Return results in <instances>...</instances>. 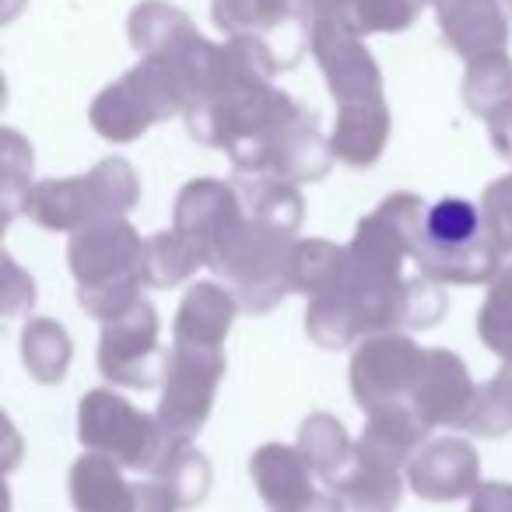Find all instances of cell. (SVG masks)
Instances as JSON below:
<instances>
[{"label": "cell", "instance_id": "obj_6", "mask_svg": "<svg viewBox=\"0 0 512 512\" xmlns=\"http://www.w3.org/2000/svg\"><path fill=\"white\" fill-rule=\"evenodd\" d=\"M295 239L264 221L246 218L228 242L211 256V271L232 285L235 299L249 313H267L292 292Z\"/></svg>", "mask_w": 512, "mask_h": 512}, {"label": "cell", "instance_id": "obj_1", "mask_svg": "<svg viewBox=\"0 0 512 512\" xmlns=\"http://www.w3.org/2000/svg\"><path fill=\"white\" fill-rule=\"evenodd\" d=\"M411 260L439 285H491L505 256L484 228L481 207L446 197L428 207L414 193H393Z\"/></svg>", "mask_w": 512, "mask_h": 512}, {"label": "cell", "instance_id": "obj_24", "mask_svg": "<svg viewBox=\"0 0 512 512\" xmlns=\"http://www.w3.org/2000/svg\"><path fill=\"white\" fill-rule=\"evenodd\" d=\"M348 271V246L327 239H299L292 249V292L316 299L341 285Z\"/></svg>", "mask_w": 512, "mask_h": 512}, {"label": "cell", "instance_id": "obj_42", "mask_svg": "<svg viewBox=\"0 0 512 512\" xmlns=\"http://www.w3.org/2000/svg\"><path fill=\"white\" fill-rule=\"evenodd\" d=\"M505 4H509V8H512V0H505Z\"/></svg>", "mask_w": 512, "mask_h": 512}, {"label": "cell", "instance_id": "obj_18", "mask_svg": "<svg viewBox=\"0 0 512 512\" xmlns=\"http://www.w3.org/2000/svg\"><path fill=\"white\" fill-rule=\"evenodd\" d=\"M386 141H390V109H386L383 95L337 106V123L330 134L337 162L351 165V169L376 165L386 151Z\"/></svg>", "mask_w": 512, "mask_h": 512}, {"label": "cell", "instance_id": "obj_41", "mask_svg": "<svg viewBox=\"0 0 512 512\" xmlns=\"http://www.w3.org/2000/svg\"><path fill=\"white\" fill-rule=\"evenodd\" d=\"M418 4H421V8H428V4H432V8H435V4H439V0H418Z\"/></svg>", "mask_w": 512, "mask_h": 512}, {"label": "cell", "instance_id": "obj_12", "mask_svg": "<svg viewBox=\"0 0 512 512\" xmlns=\"http://www.w3.org/2000/svg\"><path fill=\"white\" fill-rule=\"evenodd\" d=\"M246 221L239 204V193L225 183V179H190L179 190L176 211H172V228L190 242L200 253L204 267L211 264V256L228 242V235Z\"/></svg>", "mask_w": 512, "mask_h": 512}, {"label": "cell", "instance_id": "obj_30", "mask_svg": "<svg viewBox=\"0 0 512 512\" xmlns=\"http://www.w3.org/2000/svg\"><path fill=\"white\" fill-rule=\"evenodd\" d=\"M477 337L502 362H512V264L498 271L477 309Z\"/></svg>", "mask_w": 512, "mask_h": 512}, {"label": "cell", "instance_id": "obj_31", "mask_svg": "<svg viewBox=\"0 0 512 512\" xmlns=\"http://www.w3.org/2000/svg\"><path fill=\"white\" fill-rule=\"evenodd\" d=\"M155 481H162L172 491V498L179 502V509L204 502L207 488H211V463L204 460V453L190 446V439H183L169 453V460L162 463V470L155 474Z\"/></svg>", "mask_w": 512, "mask_h": 512}, {"label": "cell", "instance_id": "obj_29", "mask_svg": "<svg viewBox=\"0 0 512 512\" xmlns=\"http://www.w3.org/2000/svg\"><path fill=\"white\" fill-rule=\"evenodd\" d=\"M197 267H204V260L176 228L155 232L144 242V285L148 288H172L190 278Z\"/></svg>", "mask_w": 512, "mask_h": 512}, {"label": "cell", "instance_id": "obj_25", "mask_svg": "<svg viewBox=\"0 0 512 512\" xmlns=\"http://www.w3.org/2000/svg\"><path fill=\"white\" fill-rule=\"evenodd\" d=\"M71 337L50 316L29 320L22 330V362L36 383H60L71 369Z\"/></svg>", "mask_w": 512, "mask_h": 512}, {"label": "cell", "instance_id": "obj_40", "mask_svg": "<svg viewBox=\"0 0 512 512\" xmlns=\"http://www.w3.org/2000/svg\"><path fill=\"white\" fill-rule=\"evenodd\" d=\"M306 8L313 22H320V18H341V22H348L351 0H306Z\"/></svg>", "mask_w": 512, "mask_h": 512}, {"label": "cell", "instance_id": "obj_13", "mask_svg": "<svg viewBox=\"0 0 512 512\" xmlns=\"http://www.w3.org/2000/svg\"><path fill=\"white\" fill-rule=\"evenodd\" d=\"M474 400L477 386L463 358L453 355L449 348H425L418 383H414L411 400H407L414 414L428 428H467Z\"/></svg>", "mask_w": 512, "mask_h": 512}, {"label": "cell", "instance_id": "obj_33", "mask_svg": "<svg viewBox=\"0 0 512 512\" xmlns=\"http://www.w3.org/2000/svg\"><path fill=\"white\" fill-rule=\"evenodd\" d=\"M418 0H351L348 25L362 36L376 32H404L418 22Z\"/></svg>", "mask_w": 512, "mask_h": 512}, {"label": "cell", "instance_id": "obj_27", "mask_svg": "<svg viewBox=\"0 0 512 512\" xmlns=\"http://www.w3.org/2000/svg\"><path fill=\"white\" fill-rule=\"evenodd\" d=\"M246 197H249V218L264 221V225L278 228L285 235H295L302 228V193L295 183H285L278 176H253L246 179Z\"/></svg>", "mask_w": 512, "mask_h": 512}, {"label": "cell", "instance_id": "obj_15", "mask_svg": "<svg viewBox=\"0 0 512 512\" xmlns=\"http://www.w3.org/2000/svg\"><path fill=\"white\" fill-rule=\"evenodd\" d=\"M313 474L306 453L299 446L267 442L249 456V477L271 512H309L320 491L313 488Z\"/></svg>", "mask_w": 512, "mask_h": 512}, {"label": "cell", "instance_id": "obj_39", "mask_svg": "<svg viewBox=\"0 0 512 512\" xmlns=\"http://www.w3.org/2000/svg\"><path fill=\"white\" fill-rule=\"evenodd\" d=\"M484 120H488V134H491V144H495V151L512 162V99L502 102L498 109H491Z\"/></svg>", "mask_w": 512, "mask_h": 512}, {"label": "cell", "instance_id": "obj_8", "mask_svg": "<svg viewBox=\"0 0 512 512\" xmlns=\"http://www.w3.org/2000/svg\"><path fill=\"white\" fill-rule=\"evenodd\" d=\"M162 323L148 299H137L127 313L102 323L99 369L109 383L130 390H151L165 379L169 351L158 344Z\"/></svg>", "mask_w": 512, "mask_h": 512}, {"label": "cell", "instance_id": "obj_20", "mask_svg": "<svg viewBox=\"0 0 512 512\" xmlns=\"http://www.w3.org/2000/svg\"><path fill=\"white\" fill-rule=\"evenodd\" d=\"M67 484L78 512H137V484H130L120 463L102 453L74 460Z\"/></svg>", "mask_w": 512, "mask_h": 512}, {"label": "cell", "instance_id": "obj_34", "mask_svg": "<svg viewBox=\"0 0 512 512\" xmlns=\"http://www.w3.org/2000/svg\"><path fill=\"white\" fill-rule=\"evenodd\" d=\"M32 193V144L18 130H4V218L25 211Z\"/></svg>", "mask_w": 512, "mask_h": 512}, {"label": "cell", "instance_id": "obj_26", "mask_svg": "<svg viewBox=\"0 0 512 512\" xmlns=\"http://www.w3.org/2000/svg\"><path fill=\"white\" fill-rule=\"evenodd\" d=\"M130 46H134L141 57H158V53L172 50L183 36L193 32V22L179 8L165 4V0H144L130 11Z\"/></svg>", "mask_w": 512, "mask_h": 512}, {"label": "cell", "instance_id": "obj_3", "mask_svg": "<svg viewBox=\"0 0 512 512\" xmlns=\"http://www.w3.org/2000/svg\"><path fill=\"white\" fill-rule=\"evenodd\" d=\"M141 200V183L127 158H106L88 176L43 179L32 186L25 214L50 232H78L102 218H123Z\"/></svg>", "mask_w": 512, "mask_h": 512}, {"label": "cell", "instance_id": "obj_22", "mask_svg": "<svg viewBox=\"0 0 512 512\" xmlns=\"http://www.w3.org/2000/svg\"><path fill=\"white\" fill-rule=\"evenodd\" d=\"M330 491L341 502V512H397L404 481H400V470L351 460V467L330 484Z\"/></svg>", "mask_w": 512, "mask_h": 512}, {"label": "cell", "instance_id": "obj_23", "mask_svg": "<svg viewBox=\"0 0 512 512\" xmlns=\"http://www.w3.org/2000/svg\"><path fill=\"white\" fill-rule=\"evenodd\" d=\"M299 449L306 453L309 467L334 484L344 470L355 460V442L348 439V428L334 418V414H309L299 428Z\"/></svg>", "mask_w": 512, "mask_h": 512}, {"label": "cell", "instance_id": "obj_36", "mask_svg": "<svg viewBox=\"0 0 512 512\" xmlns=\"http://www.w3.org/2000/svg\"><path fill=\"white\" fill-rule=\"evenodd\" d=\"M481 218L488 228L491 242L498 246V253L509 256L512 253V172L484 190L481 197Z\"/></svg>", "mask_w": 512, "mask_h": 512}, {"label": "cell", "instance_id": "obj_19", "mask_svg": "<svg viewBox=\"0 0 512 512\" xmlns=\"http://www.w3.org/2000/svg\"><path fill=\"white\" fill-rule=\"evenodd\" d=\"M239 299L228 288L214 281H197L183 295L172 323V344H204V348H221L232 330V320L239 313Z\"/></svg>", "mask_w": 512, "mask_h": 512}, {"label": "cell", "instance_id": "obj_10", "mask_svg": "<svg viewBox=\"0 0 512 512\" xmlns=\"http://www.w3.org/2000/svg\"><path fill=\"white\" fill-rule=\"evenodd\" d=\"M211 18L228 39L249 36L271 46L281 71L299 64L313 36L306 0H214Z\"/></svg>", "mask_w": 512, "mask_h": 512}, {"label": "cell", "instance_id": "obj_7", "mask_svg": "<svg viewBox=\"0 0 512 512\" xmlns=\"http://www.w3.org/2000/svg\"><path fill=\"white\" fill-rule=\"evenodd\" d=\"M225 376V351L204 344H172L155 418L176 439H193L204 428Z\"/></svg>", "mask_w": 512, "mask_h": 512}, {"label": "cell", "instance_id": "obj_16", "mask_svg": "<svg viewBox=\"0 0 512 512\" xmlns=\"http://www.w3.org/2000/svg\"><path fill=\"white\" fill-rule=\"evenodd\" d=\"M435 15L446 46L463 60H477L509 46V18L502 0H439Z\"/></svg>", "mask_w": 512, "mask_h": 512}, {"label": "cell", "instance_id": "obj_11", "mask_svg": "<svg viewBox=\"0 0 512 512\" xmlns=\"http://www.w3.org/2000/svg\"><path fill=\"white\" fill-rule=\"evenodd\" d=\"M309 50H313V60L320 64L337 106L383 95V74H379L376 57L362 43V32H355L348 22H341V18L313 22Z\"/></svg>", "mask_w": 512, "mask_h": 512}, {"label": "cell", "instance_id": "obj_32", "mask_svg": "<svg viewBox=\"0 0 512 512\" xmlns=\"http://www.w3.org/2000/svg\"><path fill=\"white\" fill-rule=\"evenodd\" d=\"M467 432L481 435V439H498V435L512 432V362H505L488 383L477 386Z\"/></svg>", "mask_w": 512, "mask_h": 512}, {"label": "cell", "instance_id": "obj_17", "mask_svg": "<svg viewBox=\"0 0 512 512\" xmlns=\"http://www.w3.org/2000/svg\"><path fill=\"white\" fill-rule=\"evenodd\" d=\"M425 435L428 425L414 414L411 404L383 407V411H372L369 421H365L362 435L355 442V460L400 470L425 446Z\"/></svg>", "mask_w": 512, "mask_h": 512}, {"label": "cell", "instance_id": "obj_28", "mask_svg": "<svg viewBox=\"0 0 512 512\" xmlns=\"http://www.w3.org/2000/svg\"><path fill=\"white\" fill-rule=\"evenodd\" d=\"M512 99V60L505 50L484 53L477 60H467L463 74V106L474 116H488L502 102Z\"/></svg>", "mask_w": 512, "mask_h": 512}, {"label": "cell", "instance_id": "obj_4", "mask_svg": "<svg viewBox=\"0 0 512 512\" xmlns=\"http://www.w3.org/2000/svg\"><path fill=\"white\" fill-rule=\"evenodd\" d=\"M186 109H190V95H186L176 67L162 57H141V64L130 67L120 81L95 95L88 123L102 141L127 144L137 141L155 123L186 113Z\"/></svg>", "mask_w": 512, "mask_h": 512}, {"label": "cell", "instance_id": "obj_35", "mask_svg": "<svg viewBox=\"0 0 512 512\" xmlns=\"http://www.w3.org/2000/svg\"><path fill=\"white\" fill-rule=\"evenodd\" d=\"M446 292L439 288V281L425 278V274H418V278L407 281V295H404V327L411 330H428L435 327V323L446 316Z\"/></svg>", "mask_w": 512, "mask_h": 512}, {"label": "cell", "instance_id": "obj_37", "mask_svg": "<svg viewBox=\"0 0 512 512\" xmlns=\"http://www.w3.org/2000/svg\"><path fill=\"white\" fill-rule=\"evenodd\" d=\"M4 271H8L4 313H8V316H18V313H25V309H32V302H36V285H32V278H29V274L18 271L11 256H4Z\"/></svg>", "mask_w": 512, "mask_h": 512}, {"label": "cell", "instance_id": "obj_21", "mask_svg": "<svg viewBox=\"0 0 512 512\" xmlns=\"http://www.w3.org/2000/svg\"><path fill=\"white\" fill-rule=\"evenodd\" d=\"M334 165V148L330 141H323V134L316 130V116L309 113L302 123H295L285 134V141L278 144L271 158L267 176H278L285 183H320Z\"/></svg>", "mask_w": 512, "mask_h": 512}, {"label": "cell", "instance_id": "obj_5", "mask_svg": "<svg viewBox=\"0 0 512 512\" xmlns=\"http://www.w3.org/2000/svg\"><path fill=\"white\" fill-rule=\"evenodd\" d=\"M78 439L88 453H102L127 470L155 477L183 439L169 435L162 421L137 411L113 390H92L78 404Z\"/></svg>", "mask_w": 512, "mask_h": 512}, {"label": "cell", "instance_id": "obj_14", "mask_svg": "<svg viewBox=\"0 0 512 512\" xmlns=\"http://www.w3.org/2000/svg\"><path fill=\"white\" fill-rule=\"evenodd\" d=\"M407 484L428 502H456L481 484V456L467 439H435L407 463Z\"/></svg>", "mask_w": 512, "mask_h": 512}, {"label": "cell", "instance_id": "obj_38", "mask_svg": "<svg viewBox=\"0 0 512 512\" xmlns=\"http://www.w3.org/2000/svg\"><path fill=\"white\" fill-rule=\"evenodd\" d=\"M467 512H512V484L481 481L474 495H470Z\"/></svg>", "mask_w": 512, "mask_h": 512}, {"label": "cell", "instance_id": "obj_2", "mask_svg": "<svg viewBox=\"0 0 512 512\" xmlns=\"http://www.w3.org/2000/svg\"><path fill=\"white\" fill-rule=\"evenodd\" d=\"M144 242L127 218H102L71 232L67 264L78 281V306L109 323L141 299Z\"/></svg>", "mask_w": 512, "mask_h": 512}, {"label": "cell", "instance_id": "obj_9", "mask_svg": "<svg viewBox=\"0 0 512 512\" xmlns=\"http://www.w3.org/2000/svg\"><path fill=\"white\" fill-rule=\"evenodd\" d=\"M425 348L404 334H372L355 344L351 355V393L365 414L407 404L418 383Z\"/></svg>", "mask_w": 512, "mask_h": 512}]
</instances>
